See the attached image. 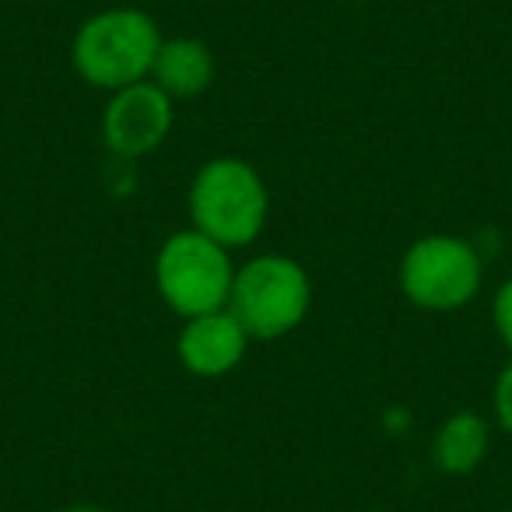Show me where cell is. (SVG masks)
<instances>
[{"label": "cell", "instance_id": "10", "mask_svg": "<svg viewBox=\"0 0 512 512\" xmlns=\"http://www.w3.org/2000/svg\"><path fill=\"white\" fill-rule=\"evenodd\" d=\"M491 411H495V425L512 435V362L502 365L491 390Z\"/></svg>", "mask_w": 512, "mask_h": 512}, {"label": "cell", "instance_id": "6", "mask_svg": "<svg viewBox=\"0 0 512 512\" xmlns=\"http://www.w3.org/2000/svg\"><path fill=\"white\" fill-rule=\"evenodd\" d=\"M176 123V102L155 85L137 81L120 92H109L102 109V141L116 158H144L165 144Z\"/></svg>", "mask_w": 512, "mask_h": 512}, {"label": "cell", "instance_id": "7", "mask_svg": "<svg viewBox=\"0 0 512 512\" xmlns=\"http://www.w3.org/2000/svg\"><path fill=\"white\" fill-rule=\"evenodd\" d=\"M249 351V334L228 309L204 313L183 320L176 337V355L190 376L200 379H221L242 365Z\"/></svg>", "mask_w": 512, "mask_h": 512}, {"label": "cell", "instance_id": "8", "mask_svg": "<svg viewBox=\"0 0 512 512\" xmlns=\"http://www.w3.org/2000/svg\"><path fill=\"white\" fill-rule=\"evenodd\" d=\"M151 81H155L172 102L197 99L214 81V53L207 50L200 39H190V36L162 39L155 67H151Z\"/></svg>", "mask_w": 512, "mask_h": 512}, {"label": "cell", "instance_id": "4", "mask_svg": "<svg viewBox=\"0 0 512 512\" xmlns=\"http://www.w3.org/2000/svg\"><path fill=\"white\" fill-rule=\"evenodd\" d=\"M232 281V249L200 235L197 228L172 232L155 256V288L179 320L228 309Z\"/></svg>", "mask_w": 512, "mask_h": 512}, {"label": "cell", "instance_id": "1", "mask_svg": "<svg viewBox=\"0 0 512 512\" xmlns=\"http://www.w3.org/2000/svg\"><path fill=\"white\" fill-rule=\"evenodd\" d=\"M190 228L221 242L225 249H246L264 235L271 214V193L264 176L246 158L221 155L204 162L186 190Z\"/></svg>", "mask_w": 512, "mask_h": 512}, {"label": "cell", "instance_id": "11", "mask_svg": "<svg viewBox=\"0 0 512 512\" xmlns=\"http://www.w3.org/2000/svg\"><path fill=\"white\" fill-rule=\"evenodd\" d=\"M491 323H495L498 341L512 351V278H505L491 299Z\"/></svg>", "mask_w": 512, "mask_h": 512}, {"label": "cell", "instance_id": "2", "mask_svg": "<svg viewBox=\"0 0 512 512\" xmlns=\"http://www.w3.org/2000/svg\"><path fill=\"white\" fill-rule=\"evenodd\" d=\"M162 29L137 8H109L92 15L71 43V64L78 78L102 92H120L151 78Z\"/></svg>", "mask_w": 512, "mask_h": 512}, {"label": "cell", "instance_id": "9", "mask_svg": "<svg viewBox=\"0 0 512 512\" xmlns=\"http://www.w3.org/2000/svg\"><path fill=\"white\" fill-rule=\"evenodd\" d=\"M488 439H491V428L477 411L449 414L432 439L435 467H439L442 474H453V477L470 474V470L481 467L484 453H488Z\"/></svg>", "mask_w": 512, "mask_h": 512}, {"label": "cell", "instance_id": "3", "mask_svg": "<svg viewBox=\"0 0 512 512\" xmlns=\"http://www.w3.org/2000/svg\"><path fill=\"white\" fill-rule=\"evenodd\" d=\"M313 309V278L285 253L249 256L235 267L228 313L242 323L249 341H278L292 334Z\"/></svg>", "mask_w": 512, "mask_h": 512}, {"label": "cell", "instance_id": "5", "mask_svg": "<svg viewBox=\"0 0 512 512\" xmlns=\"http://www.w3.org/2000/svg\"><path fill=\"white\" fill-rule=\"evenodd\" d=\"M400 292L425 313H456L484 285V256L460 235H425L400 256Z\"/></svg>", "mask_w": 512, "mask_h": 512}, {"label": "cell", "instance_id": "12", "mask_svg": "<svg viewBox=\"0 0 512 512\" xmlns=\"http://www.w3.org/2000/svg\"><path fill=\"white\" fill-rule=\"evenodd\" d=\"M64 512H106V509H99V505H71V509H64Z\"/></svg>", "mask_w": 512, "mask_h": 512}]
</instances>
